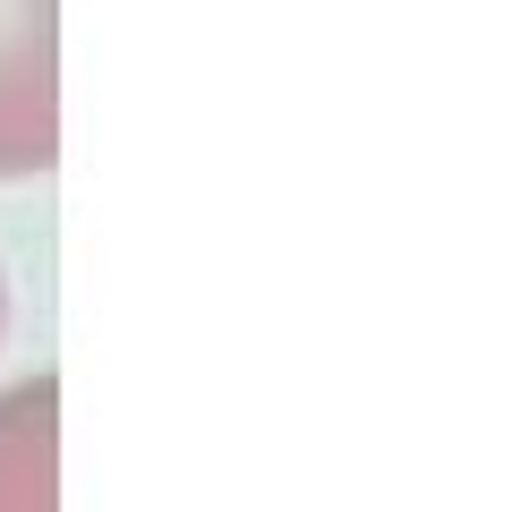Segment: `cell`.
I'll return each instance as SVG.
<instances>
[{
    "mask_svg": "<svg viewBox=\"0 0 512 512\" xmlns=\"http://www.w3.org/2000/svg\"><path fill=\"white\" fill-rule=\"evenodd\" d=\"M60 154V0H0V180Z\"/></svg>",
    "mask_w": 512,
    "mask_h": 512,
    "instance_id": "cell-1",
    "label": "cell"
},
{
    "mask_svg": "<svg viewBox=\"0 0 512 512\" xmlns=\"http://www.w3.org/2000/svg\"><path fill=\"white\" fill-rule=\"evenodd\" d=\"M52 376L0 402V512H52Z\"/></svg>",
    "mask_w": 512,
    "mask_h": 512,
    "instance_id": "cell-2",
    "label": "cell"
},
{
    "mask_svg": "<svg viewBox=\"0 0 512 512\" xmlns=\"http://www.w3.org/2000/svg\"><path fill=\"white\" fill-rule=\"evenodd\" d=\"M0 316H9V291H0Z\"/></svg>",
    "mask_w": 512,
    "mask_h": 512,
    "instance_id": "cell-3",
    "label": "cell"
}]
</instances>
